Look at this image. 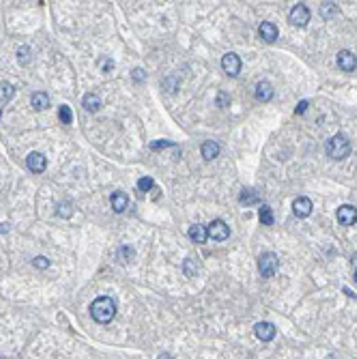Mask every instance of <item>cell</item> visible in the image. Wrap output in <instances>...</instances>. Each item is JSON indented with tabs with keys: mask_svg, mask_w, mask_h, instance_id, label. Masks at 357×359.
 Listing matches in <instances>:
<instances>
[{
	"mask_svg": "<svg viewBox=\"0 0 357 359\" xmlns=\"http://www.w3.org/2000/svg\"><path fill=\"white\" fill-rule=\"evenodd\" d=\"M155 188V181L151 176H142L140 181H138V190L142 192V194H146V192H151Z\"/></svg>",
	"mask_w": 357,
	"mask_h": 359,
	"instance_id": "25",
	"label": "cell"
},
{
	"mask_svg": "<svg viewBox=\"0 0 357 359\" xmlns=\"http://www.w3.org/2000/svg\"><path fill=\"white\" fill-rule=\"evenodd\" d=\"M134 256H136V252H134V248H130V246H123V248L118 250V258H120V262H123V264L132 262Z\"/></svg>",
	"mask_w": 357,
	"mask_h": 359,
	"instance_id": "21",
	"label": "cell"
},
{
	"mask_svg": "<svg viewBox=\"0 0 357 359\" xmlns=\"http://www.w3.org/2000/svg\"><path fill=\"white\" fill-rule=\"evenodd\" d=\"M254 334L256 338L262 340V342H271L276 338V327L271 325V322H258V325L254 327Z\"/></svg>",
	"mask_w": 357,
	"mask_h": 359,
	"instance_id": "10",
	"label": "cell"
},
{
	"mask_svg": "<svg viewBox=\"0 0 357 359\" xmlns=\"http://www.w3.org/2000/svg\"><path fill=\"white\" fill-rule=\"evenodd\" d=\"M84 108H86L88 112H99L102 110V97H99L97 92H88V95L84 97Z\"/></svg>",
	"mask_w": 357,
	"mask_h": 359,
	"instance_id": "17",
	"label": "cell"
},
{
	"mask_svg": "<svg viewBox=\"0 0 357 359\" xmlns=\"http://www.w3.org/2000/svg\"><path fill=\"white\" fill-rule=\"evenodd\" d=\"M32 108L34 110H48L50 108V95L48 92H34L32 95Z\"/></svg>",
	"mask_w": 357,
	"mask_h": 359,
	"instance_id": "18",
	"label": "cell"
},
{
	"mask_svg": "<svg viewBox=\"0 0 357 359\" xmlns=\"http://www.w3.org/2000/svg\"><path fill=\"white\" fill-rule=\"evenodd\" d=\"M110 202H112V209H114V211H116V213H123V211H127V206H130V198H127L125 192H114L112 198H110Z\"/></svg>",
	"mask_w": 357,
	"mask_h": 359,
	"instance_id": "13",
	"label": "cell"
},
{
	"mask_svg": "<svg viewBox=\"0 0 357 359\" xmlns=\"http://www.w3.org/2000/svg\"><path fill=\"white\" fill-rule=\"evenodd\" d=\"M336 13H338V6H336L334 2H323L320 4V16H323L325 20H332Z\"/></svg>",
	"mask_w": 357,
	"mask_h": 359,
	"instance_id": "22",
	"label": "cell"
},
{
	"mask_svg": "<svg viewBox=\"0 0 357 359\" xmlns=\"http://www.w3.org/2000/svg\"><path fill=\"white\" fill-rule=\"evenodd\" d=\"M0 232H9V224H6V226L0 224Z\"/></svg>",
	"mask_w": 357,
	"mask_h": 359,
	"instance_id": "36",
	"label": "cell"
},
{
	"mask_svg": "<svg viewBox=\"0 0 357 359\" xmlns=\"http://www.w3.org/2000/svg\"><path fill=\"white\" fill-rule=\"evenodd\" d=\"M256 99H258V102H271V99H274V86L265 80L258 82L256 84Z\"/></svg>",
	"mask_w": 357,
	"mask_h": 359,
	"instance_id": "14",
	"label": "cell"
},
{
	"mask_svg": "<svg viewBox=\"0 0 357 359\" xmlns=\"http://www.w3.org/2000/svg\"><path fill=\"white\" fill-rule=\"evenodd\" d=\"M338 67L342 71H346V74H351V71L357 69V58H355V54L353 52H348V50H342V52L338 54Z\"/></svg>",
	"mask_w": 357,
	"mask_h": 359,
	"instance_id": "9",
	"label": "cell"
},
{
	"mask_svg": "<svg viewBox=\"0 0 357 359\" xmlns=\"http://www.w3.org/2000/svg\"><path fill=\"white\" fill-rule=\"evenodd\" d=\"M166 86L170 88V92H174V82L172 80H166Z\"/></svg>",
	"mask_w": 357,
	"mask_h": 359,
	"instance_id": "35",
	"label": "cell"
},
{
	"mask_svg": "<svg viewBox=\"0 0 357 359\" xmlns=\"http://www.w3.org/2000/svg\"><path fill=\"white\" fill-rule=\"evenodd\" d=\"M306 110H308V102H302L297 106V110H295V114H304Z\"/></svg>",
	"mask_w": 357,
	"mask_h": 359,
	"instance_id": "33",
	"label": "cell"
},
{
	"mask_svg": "<svg viewBox=\"0 0 357 359\" xmlns=\"http://www.w3.org/2000/svg\"><path fill=\"white\" fill-rule=\"evenodd\" d=\"M239 202L252 206V204H258V202H260V196H258V194H256L254 190H244V192H241V196H239Z\"/></svg>",
	"mask_w": 357,
	"mask_h": 359,
	"instance_id": "20",
	"label": "cell"
},
{
	"mask_svg": "<svg viewBox=\"0 0 357 359\" xmlns=\"http://www.w3.org/2000/svg\"><path fill=\"white\" fill-rule=\"evenodd\" d=\"M353 262H355V267H357V254L353 256Z\"/></svg>",
	"mask_w": 357,
	"mask_h": 359,
	"instance_id": "38",
	"label": "cell"
},
{
	"mask_svg": "<svg viewBox=\"0 0 357 359\" xmlns=\"http://www.w3.org/2000/svg\"><path fill=\"white\" fill-rule=\"evenodd\" d=\"M228 104H230V97H228L226 92H220L218 95V108H226Z\"/></svg>",
	"mask_w": 357,
	"mask_h": 359,
	"instance_id": "31",
	"label": "cell"
},
{
	"mask_svg": "<svg viewBox=\"0 0 357 359\" xmlns=\"http://www.w3.org/2000/svg\"><path fill=\"white\" fill-rule=\"evenodd\" d=\"M13 95H16V86L11 82H0V104L11 102Z\"/></svg>",
	"mask_w": 357,
	"mask_h": 359,
	"instance_id": "19",
	"label": "cell"
},
{
	"mask_svg": "<svg viewBox=\"0 0 357 359\" xmlns=\"http://www.w3.org/2000/svg\"><path fill=\"white\" fill-rule=\"evenodd\" d=\"M18 60L22 62V64H26L28 60H30V48H26V46L20 48V50H18Z\"/></svg>",
	"mask_w": 357,
	"mask_h": 359,
	"instance_id": "27",
	"label": "cell"
},
{
	"mask_svg": "<svg viewBox=\"0 0 357 359\" xmlns=\"http://www.w3.org/2000/svg\"><path fill=\"white\" fill-rule=\"evenodd\" d=\"M327 155L332 157V160L336 162H340V160H346L348 155H351V142H348L346 136H342V134H336L334 138L327 140Z\"/></svg>",
	"mask_w": 357,
	"mask_h": 359,
	"instance_id": "2",
	"label": "cell"
},
{
	"mask_svg": "<svg viewBox=\"0 0 357 359\" xmlns=\"http://www.w3.org/2000/svg\"><path fill=\"white\" fill-rule=\"evenodd\" d=\"M355 282H357V269H355Z\"/></svg>",
	"mask_w": 357,
	"mask_h": 359,
	"instance_id": "39",
	"label": "cell"
},
{
	"mask_svg": "<svg viewBox=\"0 0 357 359\" xmlns=\"http://www.w3.org/2000/svg\"><path fill=\"white\" fill-rule=\"evenodd\" d=\"M34 267H37V269H48L50 260H48V258H44V256H37V258H34Z\"/></svg>",
	"mask_w": 357,
	"mask_h": 359,
	"instance_id": "28",
	"label": "cell"
},
{
	"mask_svg": "<svg viewBox=\"0 0 357 359\" xmlns=\"http://www.w3.org/2000/svg\"><path fill=\"white\" fill-rule=\"evenodd\" d=\"M160 359H172V357H170V355H166V353H164V355H162Z\"/></svg>",
	"mask_w": 357,
	"mask_h": 359,
	"instance_id": "37",
	"label": "cell"
},
{
	"mask_svg": "<svg viewBox=\"0 0 357 359\" xmlns=\"http://www.w3.org/2000/svg\"><path fill=\"white\" fill-rule=\"evenodd\" d=\"M58 215H60V218H69V215H71V204H69V202H62V204L58 206Z\"/></svg>",
	"mask_w": 357,
	"mask_h": 359,
	"instance_id": "29",
	"label": "cell"
},
{
	"mask_svg": "<svg viewBox=\"0 0 357 359\" xmlns=\"http://www.w3.org/2000/svg\"><path fill=\"white\" fill-rule=\"evenodd\" d=\"M206 232H209V239L213 241H226L230 236V228L224 220H213L209 226H206Z\"/></svg>",
	"mask_w": 357,
	"mask_h": 359,
	"instance_id": "4",
	"label": "cell"
},
{
	"mask_svg": "<svg viewBox=\"0 0 357 359\" xmlns=\"http://www.w3.org/2000/svg\"><path fill=\"white\" fill-rule=\"evenodd\" d=\"M336 218H338V222L342 226H353L357 222V209L351 204H342L340 209L336 211Z\"/></svg>",
	"mask_w": 357,
	"mask_h": 359,
	"instance_id": "6",
	"label": "cell"
},
{
	"mask_svg": "<svg viewBox=\"0 0 357 359\" xmlns=\"http://www.w3.org/2000/svg\"><path fill=\"white\" fill-rule=\"evenodd\" d=\"M26 166L30 172H34V174H41V172H46L48 168V162H46V155H41V153H30L26 157Z\"/></svg>",
	"mask_w": 357,
	"mask_h": 359,
	"instance_id": "7",
	"label": "cell"
},
{
	"mask_svg": "<svg viewBox=\"0 0 357 359\" xmlns=\"http://www.w3.org/2000/svg\"><path fill=\"white\" fill-rule=\"evenodd\" d=\"M90 316L99 325H108L116 316V301L112 297H97L90 304Z\"/></svg>",
	"mask_w": 357,
	"mask_h": 359,
	"instance_id": "1",
	"label": "cell"
},
{
	"mask_svg": "<svg viewBox=\"0 0 357 359\" xmlns=\"http://www.w3.org/2000/svg\"><path fill=\"white\" fill-rule=\"evenodd\" d=\"M183 269H185V276H190V278H194L198 274V264H196V260H192V258H188V260L183 262Z\"/></svg>",
	"mask_w": 357,
	"mask_h": 359,
	"instance_id": "26",
	"label": "cell"
},
{
	"mask_svg": "<svg viewBox=\"0 0 357 359\" xmlns=\"http://www.w3.org/2000/svg\"><path fill=\"white\" fill-rule=\"evenodd\" d=\"M218 155H220V144H218V142H213V140L204 142V144H202V157H204V160L213 162Z\"/></svg>",
	"mask_w": 357,
	"mask_h": 359,
	"instance_id": "16",
	"label": "cell"
},
{
	"mask_svg": "<svg viewBox=\"0 0 357 359\" xmlns=\"http://www.w3.org/2000/svg\"><path fill=\"white\" fill-rule=\"evenodd\" d=\"M132 76H134V80H136V82H142V80L146 78V74H144L142 69H134V74H132Z\"/></svg>",
	"mask_w": 357,
	"mask_h": 359,
	"instance_id": "32",
	"label": "cell"
},
{
	"mask_svg": "<svg viewBox=\"0 0 357 359\" xmlns=\"http://www.w3.org/2000/svg\"><path fill=\"white\" fill-rule=\"evenodd\" d=\"M222 69L226 71L228 76H232V78H237L239 76V71H241V58L237 54H226L224 58H222Z\"/></svg>",
	"mask_w": 357,
	"mask_h": 359,
	"instance_id": "8",
	"label": "cell"
},
{
	"mask_svg": "<svg viewBox=\"0 0 357 359\" xmlns=\"http://www.w3.org/2000/svg\"><path fill=\"white\" fill-rule=\"evenodd\" d=\"M258 218H260V222L265 226H274V211L269 209V206H260V213H258Z\"/></svg>",
	"mask_w": 357,
	"mask_h": 359,
	"instance_id": "23",
	"label": "cell"
},
{
	"mask_svg": "<svg viewBox=\"0 0 357 359\" xmlns=\"http://www.w3.org/2000/svg\"><path fill=\"white\" fill-rule=\"evenodd\" d=\"M290 24L292 26H299V28H304V26H308V22H310V9L306 4H295L292 6V11H290Z\"/></svg>",
	"mask_w": 357,
	"mask_h": 359,
	"instance_id": "5",
	"label": "cell"
},
{
	"mask_svg": "<svg viewBox=\"0 0 357 359\" xmlns=\"http://www.w3.org/2000/svg\"><path fill=\"white\" fill-rule=\"evenodd\" d=\"M110 69H114V62L112 60H104V71H110Z\"/></svg>",
	"mask_w": 357,
	"mask_h": 359,
	"instance_id": "34",
	"label": "cell"
},
{
	"mask_svg": "<svg viewBox=\"0 0 357 359\" xmlns=\"http://www.w3.org/2000/svg\"><path fill=\"white\" fill-rule=\"evenodd\" d=\"M278 269H280V260H278V256L274 252H267L258 258V271L265 280L274 278L278 274Z\"/></svg>",
	"mask_w": 357,
	"mask_h": 359,
	"instance_id": "3",
	"label": "cell"
},
{
	"mask_svg": "<svg viewBox=\"0 0 357 359\" xmlns=\"http://www.w3.org/2000/svg\"><path fill=\"white\" fill-rule=\"evenodd\" d=\"M58 118H60L65 125H71V120H74V114H71V108H69V106H60V108H58Z\"/></svg>",
	"mask_w": 357,
	"mask_h": 359,
	"instance_id": "24",
	"label": "cell"
},
{
	"mask_svg": "<svg viewBox=\"0 0 357 359\" xmlns=\"http://www.w3.org/2000/svg\"><path fill=\"white\" fill-rule=\"evenodd\" d=\"M292 211H295L297 218H308L312 213V200L310 198H297L292 202Z\"/></svg>",
	"mask_w": 357,
	"mask_h": 359,
	"instance_id": "12",
	"label": "cell"
},
{
	"mask_svg": "<svg viewBox=\"0 0 357 359\" xmlns=\"http://www.w3.org/2000/svg\"><path fill=\"white\" fill-rule=\"evenodd\" d=\"M327 359H338V357H327Z\"/></svg>",
	"mask_w": 357,
	"mask_h": 359,
	"instance_id": "40",
	"label": "cell"
},
{
	"mask_svg": "<svg viewBox=\"0 0 357 359\" xmlns=\"http://www.w3.org/2000/svg\"><path fill=\"white\" fill-rule=\"evenodd\" d=\"M168 146H172V142H168V140H157L151 144L153 150H160V148H168Z\"/></svg>",
	"mask_w": 357,
	"mask_h": 359,
	"instance_id": "30",
	"label": "cell"
},
{
	"mask_svg": "<svg viewBox=\"0 0 357 359\" xmlns=\"http://www.w3.org/2000/svg\"><path fill=\"white\" fill-rule=\"evenodd\" d=\"M190 239L194 241V243H198V246H202V243L209 239V232H206V226H202V224H194L190 228Z\"/></svg>",
	"mask_w": 357,
	"mask_h": 359,
	"instance_id": "15",
	"label": "cell"
},
{
	"mask_svg": "<svg viewBox=\"0 0 357 359\" xmlns=\"http://www.w3.org/2000/svg\"><path fill=\"white\" fill-rule=\"evenodd\" d=\"M258 34H260L262 41L274 43V41L278 39V26L271 24V22H262V24L258 26Z\"/></svg>",
	"mask_w": 357,
	"mask_h": 359,
	"instance_id": "11",
	"label": "cell"
}]
</instances>
